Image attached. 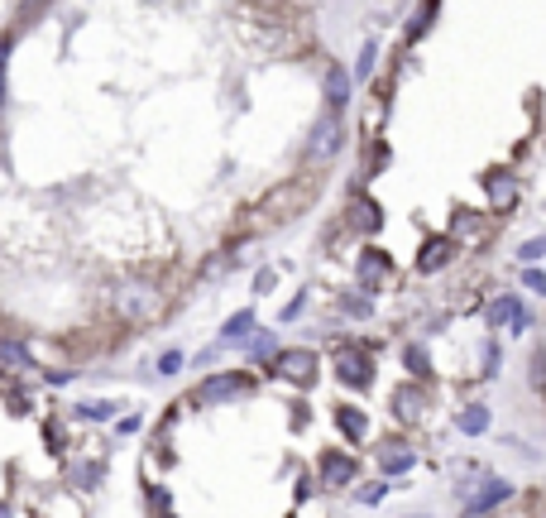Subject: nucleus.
Masks as SVG:
<instances>
[{
  "mask_svg": "<svg viewBox=\"0 0 546 518\" xmlns=\"http://www.w3.org/2000/svg\"><path fill=\"white\" fill-rule=\"evenodd\" d=\"M115 312L125 317V322H153V317L163 312V293L153 288V283H144V279H125L121 288H115Z\"/></svg>",
  "mask_w": 546,
  "mask_h": 518,
  "instance_id": "1",
  "label": "nucleus"
},
{
  "mask_svg": "<svg viewBox=\"0 0 546 518\" xmlns=\"http://www.w3.org/2000/svg\"><path fill=\"white\" fill-rule=\"evenodd\" d=\"M317 370H321V360H317V350H307V346H293V350H278V356H273V375L283 384H293V389H312Z\"/></svg>",
  "mask_w": 546,
  "mask_h": 518,
  "instance_id": "2",
  "label": "nucleus"
},
{
  "mask_svg": "<svg viewBox=\"0 0 546 518\" xmlns=\"http://www.w3.org/2000/svg\"><path fill=\"white\" fill-rule=\"evenodd\" d=\"M340 149H346V121L327 111V115L312 125V135H307V159H312V163H331Z\"/></svg>",
  "mask_w": 546,
  "mask_h": 518,
  "instance_id": "3",
  "label": "nucleus"
},
{
  "mask_svg": "<svg viewBox=\"0 0 546 518\" xmlns=\"http://www.w3.org/2000/svg\"><path fill=\"white\" fill-rule=\"evenodd\" d=\"M245 394H254V379L240 375V370H230V375H211V379L192 394V404L211 408V404H235V398H245Z\"/></svg>",
  "mask_w": 546,
  "mask_h": 518,
  "instance_id": "4",
  "label": "nucleus"
},
{
  "mask_svg": "<svg viewBox=\"0 0 546 518\" xmlns=\"http://www.w3.org/2000/svg\"><path fill=\"white\" fill-rule=\"evenodd\" d=\"M336 379L350 384V389H369V384H374V356H369V346H340V350H336Z\"/></svg>",
  "mask_w": 546,
  "mask_h": 518,
  "instance_id": "5",
  "label": "nucleus"
},
{
  "mask_svg": "<svg viewBox=\"0 0 546 518\" xmlns=\"http://www.w3.org/2000/svg\"><path fill=\"white\" fill-rule=\"evenodd\" d=\"M388 274H394V259H388L384 249H360V259H355V279H360V293L384 288Z\"/></svg>",
  "mask_w": 546,
  "mask_h": 518,
  "instance_id": "6",
  "label": "nucleus"
},
{
  "mask_svg": "<svg viewBox=\"0 0 546 518\" xmlns=\"http://www.w3.org/2000/svg\"><path fill=\"white\" fill-rule=\"evenodd\" d=\"M508 494H513V484H508V480H484L480 490L465 499V518H480V513H489V509H499Z\"/></svg>",
  "mask_w": 546,
  "mask_h": 518,
  "instance_id": "7",
  "label": "nucleus"
},
{
  "mask_svg": "<svg viewBox=\"0 0 546 518\" xmlns=\"http://www.w3.org/2000/svg\"><path fill=\"white\" fill-rule=\"evenodd\" d=\"M451 255H455V240L451 236H432V240H422V249H417V269L422 274H441L451 264Z\"/></svg>",
  "mask_w": 546,
  "mask_h": 518,
  "instance_id": "8",
  "label": "nucleus"
},
{
  "mask_svg": "<svg viewBox=\"0 0 546 518\" xmlns=\"http://www.w3.org/2000/svg\"><path fill=\"white\" fill-rule=\"evenodd\" d=\"M413 461H417V451L407 446L403 437L379 442V471H384V475H403V471H413Z\"/></svg>",
  "mask_w": 546,
  "mask_h": 518,
  "instance_id": "9",
  "label": "nucleus"
},
{
  "mask_svg": "<svg viewBox=\"0 0 546 518\" xmlns=\"http://www.w3.org/2000/svg\"><path fill=\"white\" fill-rule=\"evenodd\" d=\"M355 471H360V465H355V456H340V451H327V456H321V480H327L331 490L350 484V480H355Z\"/></svg>",
  "mask_w": 546,
  "mask_h": 518,
  "instance_id": "10",
  "label": "nucleus"
},
{
  "mask_svg": "<svg viewBox=\"0 0 546 518\" xmlns=\"http://www.w3.org/2000/svg\"><path fill=\"white\" fill-rule=\"evenodd\" d=\"M394 413L403 417V423H417V417L426 413V389L422 384H403V389L394 394Z\"/></svg>",
  "mask_w": 546,
  "mask_h": 518,
  "instance_id": "11",
  "label": "nucleus"
},
{
  "mask_svg": "<svg viewBox=\"0 0 546 518\" xmlns=\"http://www.w3.org/2000/svg\"><path fill=\"white\" fill-rule=\"evenodd\" d=\"M489 322L493 327H508V331H527V312L518 298H499V303L489 308Z\"/></svg>",
  "mask_w": 546,
  "mask_h": 518,
  "instance_id": "12",
  "label": "nucleus"
},
{
  "mask_svg": "<svg viewBox=\"0 0 546 518\" xmlns=\"http://www.w3.org/2000/svg\"><path fill=\"white\" fill-rule=\"evenodd\" d=\"M350 92H355V77L346 68H327V106H331V115L340 106H350Z\"/></svg>",
  "mask_w": 546,
  "mask_h": 518,
  "instance_id": "13",
  "label": "nucleus"
},
{
  "mask_svg": "<svg viewBox=\"0 0 546 518\" xmlns=\"http://www.w3.org/2000/svg\"><path fill=\"white\" fill-rule=\"evenodd\" d=\"M484 192L493 207H513L518 202V178L513 173H484Z\"/></svg>",
  "mask_w": 546,
  "mask_h": 518,
  "instance_id": "14",
  "label": "nucleus"
},
{
  "mask_svg": "<svg viewBox=\"0 0 546 518\" xmlns=\"http://www.w3.org/2000/svg\"><path fill=\"white\" fill-rule=\"evenodd\" d=\"M350 221H355V230L374 236V230L384 226V211H379V202H374V197H355V202H350Z\"/></svg>",
  "mask_w": 546,
  "mask_h": 518,
  "instance_id": "15",
  "label": "nucleus"
},
{
  "mask_svg": "<svg viewBox=\"0 0 546 518\" xmlns=\"http://www.w3.org/2000/svg\"><path fill=\"white\" fill-rule=\"evenodd\" d=\"M245 337H254V308H245V312H235L226 327H220V346H240Z\"/></svg>",
  "mask_w": 546,
  "mask_h": 518,
  "instance_id": "16",
  "label": "nucleus"
},
{
  "mask_svg": "<svg viewBox=\"0 0 546 518\" xmlns=\"http://www.w3.org/2000/svg\"><path fill=\"white\" fill-rule=\"evenodd\" d=\"M455 427L465 432V437H484V432H489V408L484 404H465L460 417H455Z\"/></svg>",
  "mask_w": 546,
  "mask_h": 518,
  "instance_id": "17",
  "label": "nucleus"
},
{
  "mask_svg": "<svg viewBox=\"0 0 546 518\" xmlns=\"http://www.w3.org/2000/svg\"><path fill=\"white\" fill-rule=\"evenodd\" d=\"M336 427L346 432L350 442H365V432H369V423H365L360 408H336Z\"/></svg>",
  "mask_w": 546,
  "mask_h": 518,
  "instance_id": "18",
  "label": "nucleus"
},
{
  "mask_svg": "<svg viewBox=\"0 0 546 518\" xmlns=\"http://www.w3.org/2000/svg\"><path fill=\"white\" fill-rule=\"evenodd\" d=\"M374 58H379V44L374 39H365V48H360V58H355V82H369V73H374Z\"/></svg>",
  "mask_w": 546,
  "mask_h": 518,
  "instance_id": "19",
  "label": "nucleus"
},
{
  "mask_svg": "<svg viewBox=\"0 0 546 518\" xmlns=\"http://www.w3.org/2000/svg\"><path fill=\"white\" fill-rule=\"evenodd\" d=\"M115 404L111 398H87V404H77V417H87V423H101V417H111Z\"/></svg>",
  "mask_w": 546,
  "mask_h": 518,
  "instance_id": "20",
  "label": "nucleus"
},
{
  "mask_svg": "<svg viewBox=\"0 0 546 518\" xmlns=\"http://www.w3.org/2000/svg\"><path fill=\"white\" fill-rule=\"evenodd\" d=\"M403 365H407V370H413V375H422V379L432 375V356H426L422 346H407V350H403Z\"/></svg>",
  "mask_w": 546,
  "mask_h": 518,
  "instance_id": "21",
  "label": "nucleus"
},
{
  "mask_svg": "<svg viewBox=\"0 0 546 518\" xmlns=\"http://www.w3.org/2000/svg\"><path fill=\"white\" fill-rule=\"evenodd\" d=\"M455 236H470V240H480V236H484V216H474V211H460V216H455Z\"/></svg>",
  "mask_w": 546,
  "mask_h": 518,
  "instance_id": "22",
  "label": "nucleus"
},
{
  "mask_svg": "<svg viewBox=\"0 0 546 518\" xmlns=\"http://www.w3.org/2000/svg\"><path fill=\"white\" fill-rule=\"evenodd\" d=\"M518 259H546V236H532V240H522V249H518Z\"/></svg>",
  "mask_w": 546,
  "mask_h": 518,
  "instance_id": "23",
  "label": "nucleus"
},
{
  "mask_svg": "<svg viewBox=\"0 0 546 518\" xmlns=\"http://www.w3.org/2000/svg\"><path fill=\"white\" fill-rule=\"evenodd\" d=\"M0 360H10V365H29V350H24V346H15V341H0Z\"/></svg>",
  "mask_w": 546,
  "mask_h": 518,
  "instance_id": "24",
  "label": "nucleus"
},
{
  "mask_svg": "<svg viewBox=\"0 0 546 518\" xmlns=\"http://www.w3.org/2000/svg\"><path fill=\"white\" fill-rule=\"evenodd\" d=\"M522 283H527L532 293H541V298H546V269H532V264H527V269H522Z\"/></svg>",
  "mask_w": 546,
  "mask_h": 518,
  "instance_id": "25",
  "label": "nucleus"
},
{
  "mask_svg": "<svg viewBox=\"0 0 546 518\" xmlns=\"http://www.w3.org/2000/svg\"><path fill=\"white\" fill-rule=\"evenodd\" d=\"M346 312H350V317H369L374 308H369V298H365V293H355V298H346Z\"/></svg>",
  "mask_w": 546,
  "mask_h": 518,
  "instance_id": "26",
  "label": "nucleus"
},
{
  "mask_svg": "<svg viewBox=\"0 0 546 518\" xmlns=\"http://www.w3.org/2000/svg\"><path fill=\"white\" fill-rule=\"evenodd\" d=\"M532 389H546V356L541 350L532 356Z\"/></svg>",
  "mask_w": 546,
  "mask_h": 518,
  "instance_id": "27",
  "label": "nucleus"
},
{
  "mask_svg": "<svg viewBox=\"0 0 546 518\" xmlns=\"http://www.w3.org/2000/svg\"><path fill=\"white\" fill-rule=\"evenodd\" d=\"M182 370V356H178V350H168V356L159 360V375H178Z\"/></svg>",
  "mask_w": 546,
  "mask_h": 518,
  "instance_id": "28",
  "label": "nucleus"
},
{
  "mask_svg": "<svg viewBox=\"0 0 546 518\" xmlns=\"http://www.w3.org/2000/svg\"><path fill=\"white\" fill-rule=\"evenodd\" d=\"M432 20H436V10H417V20H413V34H407V39H422V29L432 24Z\"/></svg>",
  "mask_w": 546,
  "mask_h": 518,
  "instance_id": "29",
  "label": "nucleus"
},
{
  "mask_svg": "<svg viewBox=\"0 0 546 518\" xmlns=\"http://www.w3.org/2000/svg\"><path fill=\"white\" fill-rule=\"evenodd\" d=\"M379 499H384V484H365L360 490V504H379Z\"/></svg>",
  "mask_w": 546,
  "mask_h": 518,
  "instance_id": "30",
  "label": "nucleus"
},
{
  "mask_svg": "<svg viewBox=\"0 0 546 518\" xmlns=\"http://www.w3.org/2000/svg\"><path fill=\"white\" fill-rule=\"evenodd\" d=\"M407 518H426V513H407Z\"/></svg>",
  "mask_w": 546,
  "mask_h": 518,
  "instance_id": "31",
  "label": "nucleus"
},
{
  "mask_svg": "<svg viewBox=\"0 0 546 518\" xmlns=\"http://www.w3.org/2000/svg\"><path fill=\"white\" fill-rule=\"evenodd\" d=\"M0 518H10V513H5V509H0Z\"/></svg>",
  "mask_w": 546,
  "mask_h": 518,
  "instance_id": "32",
  "label": "nucleus"
}]
</instances>
